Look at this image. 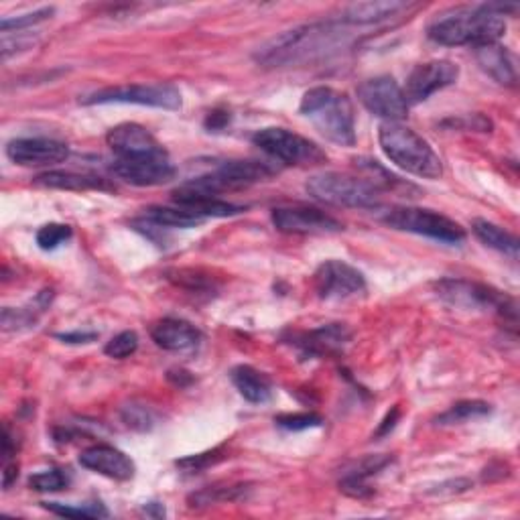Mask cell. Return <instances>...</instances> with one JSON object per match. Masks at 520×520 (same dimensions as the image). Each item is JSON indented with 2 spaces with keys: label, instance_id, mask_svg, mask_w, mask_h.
I'll return each instance as SVG.
<instances>
[{
  "label": "cell",
  "instance_id": "35",
  "mask_svg": "<svg viewBox=\"0 0 520 520\" xmlns=\"http://www.w3.org/2000/svg\"><path fill=\"white\" fill-rule=\"evenodd\" d=\"M222 458H224V449L218 447V449H212V451H206V453L189 455V458L177 460L175 464H177V468H181L185 472H202V470L218 464Z\"/></svg>",
  "mask_w": 520,
  "mask_h": 520
},
{
  "label": "cell",
  "instance_id": "16",
  "mask_svg": "<svg viewBox=\"0 0 520 520\" xmlns=\"http://www.w3.org/2000/svg\"><path fill=\"white\" fill-rule=\"evenodd\" d=\"M112 171L118 179L137 187H157L175 179V165L169 155L143 159H116Z\"/></svg>",
  "mask_w": 520,
  "mask_h": 520
},
{
  "label": "cell",
  "instance_id": "31",
  "mask_svg": "<svg viewBox=\"0 0 520 520\" xmlns=\"http://www.w3.org/2000/svg\"><path fill=\"white\" fill-rule=\"evenodd\" d=\"M244 486H226V488H204L202 492L193 494L189 498L191 506H210V504H216V502H230V500H236L244 494Z\"/></svg>",
  "mask_w": 520,
  "mask_h": 520
},
{
  "label": "cell",
  "instance_id": "15",
  "mask_svg": "<svg viewBox=\"0 0 520 520\" xmlns=\"http://www.w3.org/2000/svg\"><path fill=\"white\" fill-rule=\"evenodd\" d=\"M271 220L275 228L285 234H334L344 230L342 222L334 216L305 206L277 208L273 210Z\"/></svg>",
  "mask_w": 520,
  "mask_h": 520
},
{
  "label": "cell",
  "instance_id": "36",
  "mask_svg": "<svg viewBox=\"0 0 520 520\" xmlns=\"http://www.w3.org/2000/svg\"><path fill=\"white\" fill-rule=\"evenodd\" d=\"M55 13L53 7H45V9H37L33 13H27V15H19V17H5L3 23H0V29H3V33H9L13 29H25V27H33L41 21H47L51 15Z\"/></svg>",
  "mask_w": 520,
  "mask_h": 520
},
{
  "label": "cell",
  "instance_id": "19",
  "mask_svg": "<svg viewBox=\"0 0 520 520\" xmlns=\"http://www.w3.org/2000/svg\"><path fill=\"white\" fill-rule=\"evenodd\" d=\"M153 342L167 352H191L200 346V330L185 319L165 317L157 321L151 330Z\"/></svg>",
  "mask_w": 520,
  "mask_h": 520
},
{
  "label": "cell",
  "instance_id": "28",
  "mask_svg": "<svg viewBox=\"0 0 520 520\" xmlns=\"http://www.w3.org/2000/svg\"><path fill=\"white\" fill-rule=\"evenodd\" d=\"M472 230L486 246H490L498 252H504L512 258L518 256V238L510 232H506L504 228H500L488 220H474Z\"/></svg>",
  "mask_w": 520,
  "mask_h": 520
},
{
  "label": "cell",
  "instance_id": "12",
  "mask_svg": "<svg viewBox=\"0 0 520 520\" xmlns=\"http://www.w3.org/2000/svg\"><path fill=\"white\" fill-rule=\"evenodd\" d=\"M458 78H460V68L453 61L447 59L427 61L417 65V68L409 74L403 92L409 106H415L431 98L435 92L455 84Z\"/></svg>",
  "mask_w": 520,
  "mask_h": 520
},
{
  "label": "cell",
  "instance_id": "2",
  "mask_svg": "<svg viewBox=\"0 0 520 520\" xmlns=\"http://www.w3.org/2000/svg\"><path fill=\"white\" fill-rule=\"evenodd\" d=\"M508 9H516V7H504V5L455 7L437 15L429 25L427 35L431 41L447 47L492 45L506 31L504 15Z\"/></svg>",
  "mask_w": 520,
  "mask_h": 520
},
{
  "label": "cell",
  "instance_id": "42",
  "mask_svg": "<svg viewBox=\"0 0 520 520\" xmlns=\"http://www.w3.org/2000/svg\"><path fill=\"white\" fill-rule=\"evenodd\" d=\"M397 419H399V409H395V411H393V415L388 413V415H386V419L382 421L384 425L378 429V433H376V435H384V433H388V429H393V427H395V421H397Z\"/></svg>",
  "mask_w": 520,
  "mask_h": 520
},
{
  "label": "cell",
  "instance_id": "7",
  "mask_svg": "<svg viewBox=\"0 0 520 520\" xmlns=\"http://www.w3.org/2000/svg\"><path fill=\"white\" fill-rule=\"evenodd\" d=\"M382 222L395 230L411 232L445 244H460L466 240L464 228L443 214L423 208H390L384 212Z\"/></svg>",
  "mask_w": 520,
  "mask_h": 520
},
{
  "label": "cell",
  "instance_id": "25",
  "mask_svg": "<svg viewBox=\"0 0 520 520\" xmlns=\"http://www.w3.org/2000/svg\"><path fill=\"white\" fill-rule=\"evenodd\" d=\"M51 299H53V291L45 289L33 301H29L25 307H19V309L5 307L3 309V317H0V323H3V330L5 332L29 330L31 325H35L39 321V317L49 309Z\"/></svg>",
  "mask_w": 520,
  "mask_h": 520
},
{
  "label": "cell",
  "instance_id": "5",
  "mask_svg": "<svg viewBox=\"0 0 520 520\" xmlns=\"http://www.w3.org/2000/svg\"><path fill=\"white\" fill-rule=\"evenodd\" d=\"M305 189L311 198L342 208L378 210L382 198V187L376 181L336 171H325L309 177Z\"/></svg>",
  "mask_w": 520,
  "mask_h": 520
},
{
  "label": "cell",
  "instance_id": "41",
  "mask_svg": "<svg viewBox=\"0 0 520 520\" xmlns=\"http://www.w3.org/2000/svg\"><path fill=\"white\" fill-rule=\"evenodd\" d=\"M17 476H19L17 464H7V466H5V472H3V486H5V488H11L13 480H17Z\"/></svg>",
  "mask_w": 520,
  "mask_h": 520
},
{
  "label": "cell",
  "instance_id": "24",
  "mask_svg": "<svg viewBox=\"0 0 520 520\" xmlns=\"http://www.w3.org/2000/svg\"><path fill=\"white\" fill-rule=\"evenodd\" d=\"M238 393L252 405H265L273 397L271 380L252 366H236L230 374Z\"/></svg>",
  "mask_w": 520,
  "mask_h": 520
},
{
  "label": "cell",
  "instance_id": "37",
  "mask_svg": "<svg viewBox=\"0 0 520 520\" xmlns=\"http://www.w3.org/2000/svg\"><path fill=\"white\" fill-rule=\"evenodd\" d=\"M122 419H124V423H126L128 427L139 429V431L151 429V427H153V421H155L151 409H147V407H143V405H135V403H130L128 407L122 409Z\"/></svg>",
  "mask_w": 520,
  "mask_h": 520
},
{
  "label": "cell",
  "instance_id": "1",
  "mask_svg": "<svg viewBox=\"0 0 520 520\" xmlns=\"http://www.w3.org/2000/svg\"><path fill=\"white\" fill-rule=\"evenodd\" d=\"M346 33L334 23H311L279 33L260 45L254 59L265 68H285V65H303L330 57L346 45Z\"/></svg>",
  "mask_w": 520,
  "mask_h": 520
},
{
  "label": "cell",
  "instance_id": "33",
  "mask_svg": "<svg viewBox=\"0 0 520 520\" xmlns=\"http://www.w3.org/2000/svg\"><path fill=\"white\" fill-rule=\"evenodd\" d=\"M68 484H70V476L63 470H47L29 478V486L37 492H59L63 488H68Z\"/></svg>",
  "mask_w": 520,
  "mask_h": 520
},
{
  "label": "cell",
  "instance_id": "32",
  "mask_svg": "<svg viewBox=\"0 0 520 520\" xmlns=\"http://www.w3.org/2000/svg\"><path fill=\"white\" fill-rule=\"evenodd\" d=\"M72 228L65 224H45L37 232V244L41 250H55L72 238Z\"/></svg>",
  "mask_w": 520,
  "mask_h": 520
},
{
  "label": "cell",
  "instance_id": "8",
  "mask_svg": "<svg viewBox=\"0 0 520 520\" xmlns=\"http://www.w3.org/2000/svg\"><path fill=\"white\" fill-rule=\"evenodd\" d=\"M252 143L260 151L285 165H321L328 161V155L315 143L297 133H291L287 128L271 126L258 130L252 137Z\"/></svg>",
  "mask_w": 520,
  "mask_h": 520
},
{
  "label": "cell",
  "instance_id": "30",
  "mask_svg": "<svg viewBox=\"0 0 520 520\" xmlns=\"http://www.w3.org/2000/svg\"><path fill=\"white\" fill-rule=\"evenodd\" d=\"M43 506L59 516H70V518H106L108 510L104 504H84V506H65L59 502H43Z\"/></svg>",
  "mask_w": 520,
  "mask_h": 520
},
{
  "label": "cell",
  "instance_id": "9",
  "mask_svg": "<svg viewBox=\"0 0 520 520\" xmlns=\"http://www.w3.org/2000/svg\"><path fill=\"white\" fill-rule=\"evenodd\" d=\"M437 295L455 305V307H464V309H494L496 313L510 317L512 321H516V303L514 299H510L508 295L480 285V283H470V281H453V279H445L441 283H437Z\"/></svg>",
  "mask_w": 520,
  "mask_h": 520
},
{
  "label": "cell",
  "instance_id": "3",
  "mask_svg": "<svg viewBox=\"0 0 520 520\" xmlns=\"http://www.w3.org/2000/svg\"><path fill=\"white\" fill-rule=\"evenodd\" d=\"M299 110L328 141L340 147L356 145L354 106L346 94L325 86L311 88L305 92Z\"/></svg>",
  "mask_w": 520,
  "mask_h": 520
},
{
  "label": "cell",
  "instance_id": "13",
  "mask_svg": "<svg viewBox=\"0 0 520 520\" xmlns=\"http://www.w3.org/2000/svg\"><path fill=\"white\" fill-rule=\"evenodd\" d=\"M315 291L321 299H348L366 291L364 275L342 260H325L313 275Z\"/></svg>",
  "mask_w": 520,
  "mask_h": 520
},
{
  "label": "cell",
  "instance_id": "39",
  "mask_svg": "<svg viewBox=\"0 0 520 520\" xmlns=\"http://www.w3.org/2000/svg\"><path fill=\"white\" fill-rule=\"evenodd\" d=\"M228 120H230V114H228V112L216 110V112H210V116H208V120H206V126H208L210 130H220V128H224V126L228 124Z\"/></svg>",
  "mask_w": 520,
  "mask_h": 520
},
{
  "label": "cell",
  "instance_id": "27",
  "mask_svg": "<svg viewBox=\"0 0 520 520\" xmlns=\"http://www.w3.org/2000/svg\"><path fill=\"white\" fill-rule=\"evenodd\" d=\"M145 220L157 228H195L204 224L206 220L195 216L189 210L183 208H167V206H153L149 210H145Z\"/></svg>",
  "mask_w": 520,
  "mask_h": 520
},
{
  "label": "cell",
  "instance_id": "18",
  "mask_svg": "<svg viewBox=\"0 0 520 520\" xmlns=\"http://www.w3.org/2000/svg\"><path fill=\"white\" fill-rule=\"evenodd\" d=\"M80 464L100 476H106L110 480L126 482L135 476L137 468L135 462L128 455L112 445H94L82 451Z\"/></svg>",
  "mask_w": 520,
  "mask_h": 520
},
{
  "label": "cell",
  "instance_id": "38",
  "mask_svg": "<svg viewBox=\"0 0 520 520\" xmlns=\"http://www.w3.org/2000/svg\"><path fill=\"white\" fill-rule=\"evenodd\" d=\"M275 423L287 431H305L311 427H319L323 423V419L315 413H293V415L277 417Z\"/></svg>",
  "mask_w": 520,
  "mask_h": 520
},
{
  "label": "cell",
  "instance_id": "21",
  "mask_svg": "<svg viewBox=\"0 0 520 520\" xmlns=\"http://www.w3.org/2000/svg\"><path fill=\"white\" fill-rule=\"evenodd\" d=\"M35 185L61 191H116V185L104 177L74 173V171H47L35 177Z\"/></svg>",
  "mask_w": 520,
  "mask_h": 520
},
{
  "label": "cell",
  "instance_id": "40",
  "mask_svg": "<svg viewBox=\"0 0 520 520\" xmlns=\"http://www.w3.org/2000/svg\"><path fill=\"white\" fill-rule=\"evenodd\" d=\"M59 340L68 342V344H88L92 340L98 338V334H84V332H76V334H59Z\"/></svg>",
  "mask_w": 520,
  "mask_h": 520
},
{
  "label": "cell",
  "instance_id": "14",
  "mask_svg": "<svg viewBox=\"0 0 520 520\" xmlns=\"http://www.w3.org/2000/svg\"><path fill=\"white\" fill-rule=\"evenodd\" d=\"M106 143L110 151L116 155V159H143L169 155L145 126L135 122H124L114 126L106 135Z\"/></svg>",
  "mask_w": 520,
  "mask_h": 520
},
{
  "label": "cell",
  "instance_id": "26",
  "mask_svg": "<svg viewBox=\"0 0 520 520\" xmlns=\"http://www.w3.org/2000/svg\"><path fill=\"white\" fill-rule=\"evenodd\" d=\"M348 340H350V332L344 328V325L336 323V325H328V328H321L317 332H311L299 344L309 354H330V352L340 350Z\"/></svg>",
  "mask_w": 520,
  "mask_h": 520
},
{
  "label": "cell",
  "instance_id": "11",
  "mask_svg": "<svg viewBox=\"0 0 520 520\" xmlns=\"http://www.w3.org/2000/svg\"><path fill=\"white\" fill-rule=\"evenodd\" d=\"M358 100L368 112L386 122H399L409 112V102L403 88L390 76H378L358 86Z\"/></svg>",
  "mask_w": 520,
  "mask_h": 520
},
{
  "label": "cell",
  "instance_id": "34",
  "mask_svg": "<svg viewBox=\"0 0 520 520\" xmlns=\"http://www.w3.org/2000/svg\"><path fill=\"white\" fill-rule=\"evenodd\" d=\"M137 348H139V336L135 332H122L106 344L104 352L114 360H124L128 356H133Z\"/></svg>",
  "mask_w": 520,
  "mask_h": 520
},
{
  "label": "cell",
  "instance_id": "20",
  "mask_svg": "<svg viewBox=\"0 0 520 520\" xmlns=\"http://www.w3.org/2000/svg\"><path fill=\"white\" fill-rule=\"evenodd\" d=\"M173 202L179 208L189 210V212H193L195 216H200L204 220H208V218H228V216H236V214L244 212L242 206L224 202V200L218 198V195L191 191L183 185L173 191Z\"/></svg>",
  "mask_w": 520,
  "mask_h": 520
},
{
  "label": "cell",
  "instance_id": "23",
  "mask_svg": "<svg viewBox=\"0 0 520 520\" xmlns=\"http://www.w3.org/2000/svg\"><path fill=\"white\" fill-rule=\"evenodd\" d=\"M409 3L399 0H376V3H356L344 11V25H376L397 17L403 11H409Z\"/></svg>",
  "mask_w": 520,
  "mask_h": 520
},
{
  "label": "cell",
  "instance_id": "22",
  "mask_svg": "<svg viewBox=\"0 0 520 520\" xmlns=\"http://www.w3.org/2000/svg\"><path fill=\"white\" fill-rule=\"evenodd\" d=\"M476 59L480 68L502 86L516 84V61L514 55L498 43L476 47Z\"/></svg>",
  "mask_w": 520,
  "mask_h": 520
},
{
  "label": "cell",
  "instance_id": "4",
  "mask_svg": "<svg viewBox=\"0 0 520 520\" xmlns=\"http://www.w3.org/2000/svg\"><path fill=\"white\" fill-rule=\"evenodd\" d=\"M378 143L390 161L411 175L423 179H439L443 175V163L439 155L409 126L399 122H384L378 128Z\"/></svg>",
  "mask_w": 520,
  "mask_h": 520
},
{
  "label": "cell",
  "instance_id": "10",
  "mask_svg": "<svg viewBox=\"0 0 520 520\" xmlns=\"http://www.w3.org/2000/svg\"><path fill=\"white\" fill-rule=\"evenodd\" d=\"M82 104H139L163 110L181 108V92L171 84H135L100 90L86 96Z\"/></svg>",
  "mask_w": 520,
  "mask_h": 520
},
{
  "label": "cell",
  "instance_id": "29",
  "mask_svg": "<svg viewBox=\"0 0 520 520\" xmlns=\"http://www.w3.org/2000/svg\"><path fill=\"white\" fill-rule=\"evenodd\" d=\"M490 415V405L484 401H462L437 417L439 425H458Z\"/></svg>",
  "mask_w": 520,
  "mask_h": 520
},
{
  "label": "cell",
  "instance_id": "6",
  "mask_svg": "<svg viewBox=\"0 0 520 520\" xmlns=\"http://www.w3.org/2000/svg\"><path fill=\"white\" fill-rule=\"evenodd\" d=\"M277 169L265 161H250V159H230L222 161L214 167L212 173L193 177L183 183V187L191 191H200L208 195H220L222 191L242 189L273 177Z\"/></svg>",
  "mask_w": 520,
  "mask_h": 520
},
{
  "label": "cell",
  "instance_id": "17",
  "mask_svg": "<svg viewBox=\"0 0 520 520\" xmlns=\"http://www.w3.org/2000/svg\"><path fill=\"white\" fill-rule=\"evenodd\" d=\"M7 155L23 167H45L68 159L70 147L53 139H15L7 145Z\"/></svg>",
  "mask_w": 520,
  "mask_h": 520
}]
</instances>
